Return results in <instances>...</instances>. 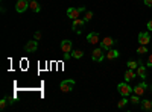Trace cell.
<instances>
[{
  "label": "cell",
  "mask_w": 152,
  "mask_h": 112,
  "mask_svg": "<svg viewBox=\"0 0 152 112\" xmlns=\"http://www.w3.org/2000/svg\"><path fill=\"white\" fill-rule=\"evenodd\" d=\"M82 12H85V8L84 6H79V8H69L67 9V17L70 20H76V18H79Z\"/></svg>",
  "instance_id": "1"
},
{
  "label": "cell",
  "mask_w": 152,
  "mask_h": 112,
  "mask_svg": "<svg viewBox=\"0 0 152 112\" xmlns=\"http://www.w3.org/2000/svg\"><path fill=\"white\" fill-rule=\"evenodd\" d=\"M117 91H119V94H120L122 97H128V95H131L132 88L128 85V82H120V83L117 85Z\"/></svg>",
  "instance_id": "2"
},
{
  "label": "cell",
  "mask_w": 152,
  "mask_h": 112,
  "mask_svg": "<svg viewBox=\"0 0 152 112\" xmlns=\"http://www.w3.org/2000/svg\"><path fill=\"white\" fill-rule=\"evenodd\" d=\"M73 86H75V80L66 79V80H62V82L59 83V90H61L62 92H70V91L73 90Z\"/></svg>",
  "instance_id": "3"
},
{
  "label": "cell",
  "mask_w": 152,
  "mask_h": 112,
  "mask_svg": "<svg viewBox=\"0 0 152 112\" xmlns=\"http://www.w3.org/2000/svg\"><path fill=\"white\" fill-rule=\"evenodd\" d=\"M105 50L102 47H99V48H94L93 50V53H91V59L93 61H96V62H102L104 59H105V53H104Z\"/></svg>",
  "instance_id": "4"
},
{
  "label": "cell",
  "mask_w": 152,
  "mask_h": 112,
  "mask_svg": "<svg viewBox=\"0 0 152 112\" xmlns=\"http://www.w3.org/2000/svg\"><path fill=\"white\" fill-rule=\"evenodd\" d=\"M72 29L76 32V33H81L82 32V27H84V24L87 23L84 18H76V20H72Z\"/></svg>",
  "instance_id": "5"
},
{
  "label": "cell",
  "mask_w": 152,
  "mask_h": 112,
  "mask_svg": "<svg viewBox=\"0 0 152 112\" xmlns=\"http://www.w3.org/2000/svg\"><path fill=\"white\" fill-rule=\"evenodd\" d=\"M29 3H31L29 0H18L17 5H15V11L18 12V14H23V12L29 8Z\"/></svg>",
  "instance_id": "6"
},
{
  "label": "cell",
  "mask_w": 152,
  "mask_h": 112,
  "mask_svg": "<svg viewBox=\"0 0 152 112\" xmlns=\"http://www.w3.org/2000/svg\"><path fill=\"white\" fill-rule=\"evenodd\" d=\"M148 90V85H146V82L143 80V82H140V83H138V85H135V88L132 90L134 91V94H137L138 97H140V95H143L145 94V91Z\"/></svg>",
  "instance_id": "7"
},
{
  "label": "cell",
  "mask_w": 152,
  "mask_h": 112,
  "mask_svg": "<svg viewBox=\"0 0 152 112\" xmlns=\"http://www.w3.org/2000/svg\"><path fill=\"white\" fill-rule=\"evenodd\" d=\"M61 50L64 52V53H72V48H73V44L70 40H62L61 41Z\"/></svg>",
  "instance_id": "8"
},
{
  "label": "cell",
  "mask_w": 152,
  "mask_h": 112,
  "mask_svg": "<svg viewBox=\"0 0 152 112\" xmlns=\"http://www.w3.org/2000/svg\"><path fill=\"white\" fill-rule=\"evenodd\" d=\"M37 48H38V43H37V40H31V41L26 43V46H24V50H26L28 53H34Z\"/></svg>",
  "instance_id": "9"
},
{
  "label": "cell",
  "mask_w": 152,
  "mask_h": 112,
  "mask_svg": "<svg viewBox=\"0 0 152 112\" xmlns=\"http://www.w3.org/2000/svg\"><path fill=\"white\" fill-rule=\"evenodd\" d=\"M113 44H114V40H113V38H110V36H105V38H104L102 41H100V47H102L105 52H107V50H110Z\"/></svg>",
  "instance_id": "10"
},
{
  "label": "cell",
  "mask_w": 152,
  "mask_h": 112,
  "mask_svg": "<svg viewBox=\"0 0 152 112\" xmlns=\"http://www.w3.org/2000/svg\"><path fill=\"white\" fill-rule=\"evenodd\" d=\"M87 41L90 43V44H97V43H100V35H99L97 32L88 33V35H87Z\"/></svg>",
  "instance_id": "11"
},
{
  "label": "cell",
  "mask_w": 152,
  "mask_h": 112,
  "mask_svg": "<svg viewBox=\"0 0 152 112\" xmlns=\"http://www.w3.org/2000/svg\"><path fill=\"white\" fill-rule=\"evenodd\" d=\"M149 41H151L149 32H140V33H138V43H140V44L146 46V44H149Z\"/></svg>",
  "instance_id": "12"
},
{
  "label": "cell",
  "mask_w": 152,
  "mask_h": 112,
  "mask_svg": "<svg viewBox=\"0 0 152 112\" xmlns=\"http://www.w3.org/2000/svg\"><path fill=\"white\" fill-rule=\"evenodd\" d=\"M119 50H116V48H110V50H107V59L108 61H113V59H116L119 58Z\"/></svg>",
  "instance_id": "13"
},
{
  "label": "cell",
  "mask_w": 152,
  "mask_h": 112,
  "mask_svg": "<svg viewBox=\"0 0 152 112\" xmlns=\"http://www.w3.org/2000/svg\"><path fill=\"white\" fill-rule=\"evenodd\" d=\"M137 76L142 77L143 80L146 79V68H145L143 64H138V67H137Z\"/></svg>",
  "instance_id": "14"
},
{
  "label": "cell",
  "mask_w": 152,
  "mask_h": 112,
  "mask_svg": "<svg viewBox=\"0 0 152 112\" xmlns=\"http://www.w3.org/2000/svg\"><path fill=\"white\" fill-rule=\"evenodd\" d=\"M29 9H31L32 12H40V11H41V6H40V3H38L37 0H31V3H29Z\"/></svg>",
  "instance_id": "15"
},
{
  "label": "cell",
  "mask_w": 152,
  "mask_h": 112,
  "mask_svg": "<svg viewBox=\"0 0 152 112\" xmlns=\"http://www.w3.org/2000/svg\"><path fill=\"white\" fill-rule=\"evenodd\" d=\"M135 77H137V73H134L131 68L125 73V82H131V80H132V79H135Z\"/></svg>",
  "instance_id": "16"
},
{
  "label": "cell",
  "mask_w": 152,
  "mask_h": 112,
  "mask_svg": "<svg viewBox=\"0 0 152 112\" xmlns=\"http://www.w3.org/2000/svg\"><path fill=\"white\" fill-rule=\"evenodd\" d=\"M142 109L143 111H152V102L151 100H143L142 102Z\"/></svg>",
  "instance_id": "17"
},
{
  "label": "cell",
  "mask_w": 152,
  "mask_h": 112,
  "mask_svg": "<svg viewBox=\"0 0 152 112\" xmlns=\"http://www.w3.org/2000/svg\"><path fill=\"white\" fill-rule=\"evenodd\" d=\"M72 56L76 58V59H81L84 56V52L82 50H72Z\"/></svg>",
  "instance_id": "18"
},
{
  "label": "cell",
  "mask_w": 152,
  "mask_h": 112,
  "mask_svg": "<svg viewBox=\"0 0 152 112\" xmlns=\"http://www.w3.org/2000/svg\"><path fill=\"white\" fill-rule=\"evenodd\" d=\"M8 103H9L8 97H3L2 100H0V109H2V111H5V109H6V106H8Z\"/></svg>",
  "instance_id": "19"
},
{
  "label": "cell",
  "mask_w": 152,
  "mask_h": 112,
  "mask_svg": "<svg viewBox=\"0 0 152 112\" xmlns=\"http://www.w3.org/2000/svg\"><path fill=\"white\" fill-rule=\"evenodd\" d=\"M129 100H128V98H126V97H122L120 98V100H119V103H117V108H125L126 106V103H128Z\"/></svg>",
  "instance_id": "20"
},
{
  "label": "cell",
  "mask_w": 152,
  "mask_h": 112,
  "mask_svg": "<svg viewBox=\"0 0 152 112\" xmlns=\"http://www.w3.org/2000/svg\"><path fill=\"white\" fill-rule=\"evenodd\" d=\"M137 53H138V55H145V53H148V47L143 46V44H140V47L137 48Z\"/></svg>",
  "instance_id": "21"
},
{
  "label": "cell",
  "mask_w": 152,
  "mask_h": 112,
  "mask_svg": "<svg viewBox=\"0 0 152 112\" xmlns=\"http://www.w3.org/2000/svg\"><path fill=\"white\" fill-rule=\"evenodd\" d=\"M126 65H128V68H131V70H135L138 67V62L137 61H128V64H126Z\"/></svg>",
  "instance_id": "22"
},
{
  "label": "cell",
  "mask_w": 152,
  "mask_h": 112,
  "mask_svg": "<svg viewBox=\"0 0 152 112\" xmlns=\"http://www.w3.org/2000/svg\"><path fill=\"white\" fill-rule=\"evenodd\" d=\"M93 18V12L91 11H85V15H84V20L85 21H90Z\"/></svg>",
  "instance_id": "23"
},
{
  "label": "cell",
  "mask_w": 152,
  "mask_h": 112,
  "mask_svg": "<svg viewBox=\"0 0 152 112\" xmlns=\"http://www.w3.org/2000/svg\"><path fill=\"white\" fill-rule=\"evenodd\" d=\"M129 102H131V103H134V105H137V103H140V98H138V95H137V94H134V95H131Z\"/></svg>",
  "instance_id": "24"
},
{
  "label": "cell",
  "mask_w": 152,
  "mask_h": 112,
  "mask_svg": "<svg viewBox=\"0 0 152 112\" xmlns=\"http://www.w3.org/2000/svg\"><path fill=\"white\" fill-rule=\"evenodd\" d=\"M34 38L38 41V40H40L41 38V32H35V35H34Z\"/></svg>",
  "instance_id": "25"
},
{
  "label": "cell",
  "mask_w": 152,
  "mask_h": 112,
  "mask_svg": "<svg viewBox=\"0 0 152 112\" xmlns=\"http://www.w3.org/2000/svg\"><path fill=\"white\" fill-rule=\"evenodd\" d=\"M148 67H152V53H151L149 58H148Z\"/></svg>",
  "instance_id": "26"
},
{
  "label": "cell",
  "mask_w": 152,
  "mask_h": 112,
  "mask_svg": "<svg viewBox=\"0 0 152 112\" xmlns=\"http://www.w3.org/2000/svg\"><path fill=\"white\" fill-rule=\"evenodd\" d=\"M148 30H149V32H152V20H149V21H148Z\"/></svg>",
  "instance_id": "27"
},
{
  "label": "cell",
  "mask_w": 152,
  "mask_h": 112,
  "mask_svg": "<svg viewBox=\"0 0 152 112\" xmlns=\"http://www.w3.org/2000/svg\"><path fill=\"white\" fill-rule=\"evenodd\" d=\"M145 5L146 6H152V0H145Z\"/></svg>",
  "instance_id": "28"
},
{
  "label": "cell",
  "mask_w": 152,
  "mask_h": 112,
  "mask_svg": "<svg viewBox=\"0 0 152 112\" xmlns=\"http://www.w3.org/2000/svg\"><path fill=\"white\" fill-rule=\"evenodd\" d=\"M70 55H72V53H64V59H69V58H70Z\"/></svg>",
  "instance_id": "29"
}]
</instances>
